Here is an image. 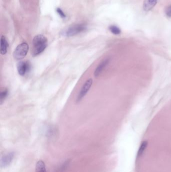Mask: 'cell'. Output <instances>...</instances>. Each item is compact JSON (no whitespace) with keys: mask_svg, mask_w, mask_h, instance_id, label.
Masks as SVG:
<instances>
[{"mask_svg":"<svg viewBox=\"0 0 171 172\" xmlns=\"http://www.w3.org/2000/svg\"><path fill=\"white\" fill-rule=\"evenodd\" d=\"M148 142L147 141H144L141 143V145L139 146V149L138 150V154H137V157L139 158L142 155L144 152L145 151V149L148 146Z\"/></svg>","mask_w":171,"mask_h":172,"instance_id":"11","label":"cell"},{"mask_svg":"<svg viewBox=\"0 0 171 172\" xmlns=\"http://www.w3.org/2000/svg\"><path fill=\"white\" fill-rule=\"evenodd\" d=\"M70 160H66V161H64L63 164H62L61 166L59 167V168L57 169V170L56 172H65V170L67 169L68 166L69 165Z\"/></svg>","mask_w":171,"mask_h":172,"instance_id":"12","label":"cell"},{"mask_svg":"<svg viewBox=\"0 0 171 172\" xmlns=\"http://www.w3.org/2000/svg\"><path fill=\"white\" fill-rule=\"evenodd\" d=\"M165 13H166V15L167 17L171 18V5L169 6L168 8H166Z\"/></svg>","mask_w":171,"mask_h":172,"instance_id":"16","label":"cell"},{"mask_svg":"<svg viewBox=\"0 0 171 172\" xmlns=\"http://www.w3.org/2000/svg\"><path fill=\"white\" fill-rule=\"evenodd\" d=\"M56 11H57L58 14H59V15L62 18H65V17H66L65 13L63 12V11L60 8H57Z\"/></svg>","mask_w":171,"mask_h":172,"instance_id":"15","label":"cell"},{"mask_svg":"<svg viewBox=\"0 0 171 172\" xmlns=\"http://www.w3.org/2000/svg\"><path fill=\"white\" fill-rule=\"evenodd\" d=\"M35 172H47L45 164L42 160H40L37 163Z\"/></svg>","mask_w":171,"mask_h":172,"instance_id":"10","label":"cell"},{"mask_svg":"<svg viewBox=\"0 0 171 172\" xmlns=\"http://www.w3.org/2000/svg\"><path fill=\"white\" fill-rule=\"evenodd\" d=\"M157 0H144L143 9L146 12L151 10L157 3Z\"/></svg>","mask_w":171,"mask_h":172,"instance_id":"8","label":"cell"},{"mask_svg":"<svg viewBox=\"0 0 171 172\" xmlns=\"http://www.w3.org/2000/svg\"><path fill=\"white\" fill-rule=\"evenodd\" d=\"M8 45L9 44L6 38L4 36H2L1 39V53L2 55L6 54Z\"/></svg>","mask_w":171,"mask_h":172,"instance_id":"9","label":"cell"},{"mask_svg":"<svg viewBox=\"0 0 171 172\" xmlns=\"http://www.w3.org/2000/svg\"><path fill=\"white\" fill-rule=\"evenodd\" d=\"M8 95V91L7 89L4 90L3 91L0 93V102L1 104H2L4 101L5 100L6 98L7 97Z\"/></svg>","mask_w":171,"mask_h":172,"instance_id":"14","label":"cell"},{"mask_svg":"<svg viewBox=\"0 0 171 172\" xmlns=\"http://www.w3.org/2000/svg\"><path fill=\"white\" fill-rule=\"evenodd\" d=\"M109 30L111 31V32L114 34L115 35H118L121 33V29L115 25H111L109 27Z\"/></svg>","mask_w":171,"mask_h":172,"instance_id":"13","label":"cell"},{"mask_svg":"<svg viewBox=\"0 0 171 172\" xmlns=\"http://www.w3.org/2000/svg\"><path fill=\"white\" fill-rule=\"evenodd\" d=\"M31 64L29 61H20L17 64V70L19 75L23 76L30 70Z\"/></svg>","mask_w":171,"mask_h":172,"instance_id":"6","label":"cell"},{"mask_svg":"<svg viewBox=\"0 0 171 172\" xmlns=\"http://www.w3.org/2000/svg\"><path fill=\"white\" fill-rule=\"evenodd\" d=\"M47 39L44 35H37L33 40V51L32 55L36 56L42 53L47 47Z\"/></svg>","mask_w":171,"mask_h":172,"instance_id":"1","label":"cell"},{"mask_svg":"<svg viewBox=\"0 0 171 172\" xmlns=\"http://www.w3.org/2000/svg\"><path fill=\"white\" fill-rule=\"evenodd\" d=\"M29 48V45L26 42L22 43L18 45L13 53L14 58L17 60H21L24 58L27 54Z\"/></svg>","mask_w":171,"mask_h":172,"instance_id":"3","label":"cell"},{"mask_svg":"<svg viewBox=\"0 0 171 172\" xmlns=\"http://www.w3.org/2000/svg\"><path fill=\"white\" fill-rule=\"evenodd\" d=\"M87 29V26L84 24L73 25L66 29L62 34L65 36H73L77 35L78 34L81 33Z\"/></svg>","mask_w":171,"mask_h":172,"instance_id":"2","label":"cell"},{"mask_svg":"<svg viewBox=\"0 0 171 172\" xmlns=\"http://www.w3.org/2000/svg\"><path fill=\"white\" fill-rule=\"evenodd\" d=\"M109 62V58H106L103 60L101 63L99 64V66H97L96 69L94 72V76L96 77H97L100 75V73H102V72L103 71V70L105 68L106 66H108V63Z\"/></svg>","mask_w":171,"mask_h":172,"instance_id":"7","label":"cell"},{"mask_svg":"<svg viewBox=\"0 0 171 172\" xmlns=\"http://www.w3.org/2000/svg\"><path fill=\"white\" fill-rule=\"evenodd\" d=\"M93 83V80L91 78L85 82L79 93L78 96L77 97V102L80 101L85 96L91 88Z\"/></svg>","mask_w":171,"mask_h":172,"instance_id":"4","label":"cell"},{"mask_svg":"<svg viewBox=\"0 0 171 172\" xmlns=\"http://www.w3.org/2000/svg\"><path fill=\"white\" fill-rule=\"evenodd\" d=\"M15 157L14 152H9L3 155L1 158V167H6L9 166L12 162Z\"/></svg>","mask_w":171,"mask_h":172,"instance_id":"5","label":"cell"}]
</instances>
